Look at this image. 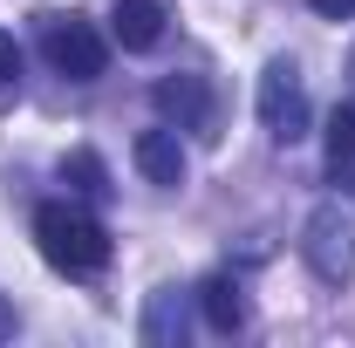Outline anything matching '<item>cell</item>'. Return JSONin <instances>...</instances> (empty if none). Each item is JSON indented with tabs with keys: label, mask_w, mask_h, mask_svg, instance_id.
Returning a JSON list of instances; mask_svg holds the SVG:
<instances>
[{
	"label": "cell",
	"mask_w": 355,
	"mask_h": 348,
	"mask_svg": "<svg viewBox=\"0 0 355 348\" xmlns=\"http://www.w3.org/2000/svg\"><path fill=\"white\" fill-rule=\"evenodd\" d=\"M35 239H42V260L55 266V273H103L110 266V232L96 225L89 212H76V205H42L35 212Z\"/></svg>",
	"instance_id": "1"
},
{
	"label": "cell",
	"mask_w": 355,
	"mask_h": 348,
	"mask_svg": "<svg viewBox=\"0 0 355 348\" xmlns=\"http://www.w3.org/2000/svg\"><path fill=\"white\" fill-rule=\"evenodd\" d=\"M48 62H55V76H69V82H96L103 76V62H110V48H103V35L89 28L83 14H62V21H48Z\"/></svg>",
	"instance_id": "2"
},
{
	"label": "cell",
	"mask_w": 355,
	"mask_h": 348,
	"mask_svg": "<svg viewBox=\"0 0 355 348\" xmlns=\"http://www.w3.org/2000/svg\"><path fill=\"white\" fill-rule=\"evenodd\" d=\"M260 123L280 143H294V137H308L314 110H308V89H301V76H294V62H273L260 76Z\"/></svg>",
	"instance_id": "3"
},
{
	"label": "cell",
	"mask_w": 355,
	"mask_h": 348,
	"mask_svg": "<svg viewBox=\"0 0 355 348\" xmlns=\"http://www.w3.org/2000/svg\"><path fill=\"white\" fill-rule=\"evenodd\" d=\"M349 239H355V232H349V218L335 212V205H321V212L308 218V239H301V253H308L314 280H328V287H342V280H349V260H355Z\"/></svg>",
	"instance_id": "4"
},
{
	"label": "cell",
	"mask_w": 355,
	"mask_h": 348,
	"mask_svg": "<svg viewBox=\"0 0 355 348\" xmlns=\"http://www.w3.org/2000/svg\"><path fill=\"white\" fill-rule=\"evenodd\" d=\"M137 171L150 184H164V191H178L184 184V143H178V130H144L137 137Z\"/></svg>",
	"instance_id": "5"
},
{
	"label": "cell",
	"mask_w": 355,
	"mask_h": 348,
	"mask_svg": "<svg viewBox=\"0 0 355 348\" xmlns=\"http://www.w3.org/2000/svg\"><path fill=\"white\" fill-rule=\"evenodd\" d=\"M150 96H157V110H164V116H178L184 130H205V123H212V96H205V82H198V76H164Z\"/></svg>",
	"instance_id": "6"
},
{
	"label": "cell",
	"mask_w": 355,
	"mask_h": 348,
	"mask_svg": "<svg viewBox=\"0 0 355 348\" xmlns=\"http://www.w3.org/2000/svg\"><path fill=\"white\" fill-rule=\"evenodd\" d=\"M110 35H116L123 48H137V55H144V48H157V42H164V7H157V0H116Z\"/></svg>",
	"instance_id": "7"
},
{
	"label": "cell",
	"mask_w": 355,
	"mask_h": 348,
	"mask_svg": "<svg viewBox=\"0 0 355 348\" xmlns=\"http://www.w3.org/2000/svg\"><path fill=\"white\" fill-rule=\"evenodd\" d=\"M198 307H205V328H219V335L246 328V287H239L232 273H212V280L198 287Z\"/></svg>",
	"instance_id": "8"
},
{
	"label": "cell",
	"mask_w": 355,
	"mask_h": 348,
	"mask_svg": "<svg viewBox=\"0 0 355 348\" xmlns=\"http://www.w3.org/2000/svg\"><path fill=\"white\" fill-rule=\"evenodd\" d=\"M62 177H69L83 198H110V171H103V157H96V150H76V157L62 164Z\"/></svg>",
	"instance_id": "9"
},
{
	"label": "cell",
	"mask_w": 355,
	"mask_h": 348,
	"mask_svg": "<svg viewBox=\"0 0 355 348\" xmlns=\"http://www.w3.org/2000/svg\"><path fill=\"white\" fill-rule=\"evenodd\" d=\"M328 164H335V171L355 164V110H335V116H328Z\"/></svg>",
	"instance_id": "10"
},
{
	"label": "cell",
	"mask_w": 355,
	"mask_h": 348,
	"mask_svg": "<svg viewBox=\"0 0 355 348\" xmlns=\"http://www.w3.org/2000/svg\"><path fill=\"white\" fill-rule=\"evenodd\" d=\"M21 82V48H14V35H0V89Z\"/></svg>",
	"instance_id": "11"
},
{
	"label": "cell",
	"mask_w": 355,
	"mask_h": 348,
	"mask_svg": "<svg viewBox=\"0 0 355 348\" xmlns=\"http://www.w3.org/2000/svg\"><path fill=\"white\" fill-rule=\"evenodd\" d=\"M308 7H314V14H328V21H349V14H355V0H308Z\"/></svg>",
	"instance_id": "12"
},
{
	"label": "cell",
	"mask_w": 355,
	"mask_h": 348,
	"mask_svg": "<svg viewBox=\"0 0 355 348\" xmlns=\"http://www.w3.org/2000/svg\"><path fill=\"white\" fill-rule=\"evenodd\" d=\"M0 335H14V307H0Z\"/></svg>",
	"instance_id": "13"
}]
</instances>
